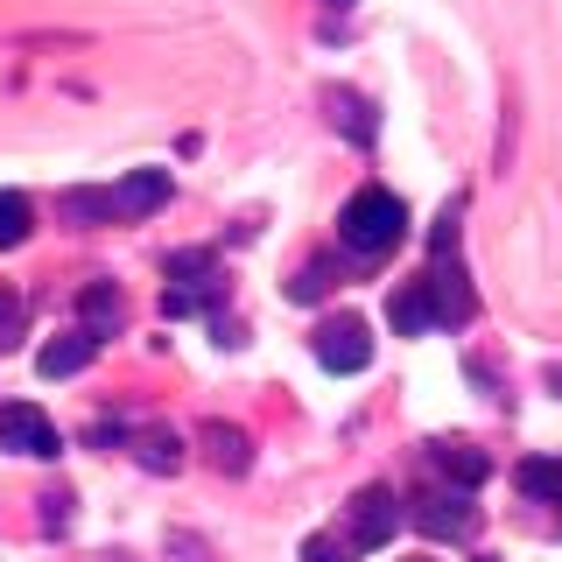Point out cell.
<instances>
[{
	"label": "cell",
	"mask_w": 562,
	"mask_h": 562,
	"mask_svg": "<svg viewBox=\"0 0 562 562\" xmlns=\"http://www.w3.org/2000/svg\"><path fill=\"white\" fill-rule=\"evenodd\" d=\"M14 324H22V295L14 281H0V345H14Z\"/></svg>",
	"instance_id": "obj_21"
},
{
	"label": "cell",
	"mask_w": 562,
	"mask_h": 562,
	"mask_svg": "<svg viewBox=\"0 0 562 562\" xmlns=\"http://www.w3.org/2000/svg\"><path fill=\"white\" fill-rule=\"evenodd\" d=\"M134 457H140V471H183V436L176 429H140Z\"/></svg>",
	"instance_id": "obj_14"
},
{
	"label": "cell",
	"mask_w": 562,
	"mask_h": 562,
	"mask_svg": "<svg viewBox=\"0 0 562 562\" xmlns=\"http://www.w3.org/2000/svg\"><path fill=\"white\" fill-rule=\"evenodd\" d=\"M324 289H330V260H310V268L289 281V303H324Z\"/></svg>",
	"instance_id": "obj_19"
},
{
	"label": "cell",
	"mask_w": 562,
	"mask_h": 562,
	"mask_svg": "<svg viewBox=\"0 0 562 562\" xmlns=\"http://www.w3.org/2000/svg\"><path fill=\"white\" fill-rule=\"evenodd\" d=\"M92 351H99V338L78 324V330H64V338H49L43 351H35V373H43V380H70V373L92 366Z\"/></svg>",
	"instance_id": "obj_9"
},
{
	"label": "cell",
	"mask_w": 562,
	"mask_h": 562,
	"mask_svg": "<svg viewBox=\"0 0 562 562\" xmlns=\"http://www.w3.org/2000/svg\"><path fill=\"white\" fill-rule=\"evenodd\" d=\"M64 520H70V492H43V527L64 535Z\"/></svg>",
	"instance_id": "obj_22"
},
{
	"label": "cell",
	"mask_w": 562,
	"mask_h": 562,
	"mask_svg": "<svg viewBox=\"0 0 562 562\" xmlns=\"http://www.w3.org/2000/svg\"><path fill=\"white\" fill-rule=\"evenodd\" d=\"M549 386H555V394H562V366H549Z\"/></svg>",
	"instance_id": "obj_23"
},
{
	"label": "cell",
	"mask_w": 562,
	"mask_h": 562,
	"mask_svg": "<svg viewBox=\"0 0 562 562\" xmlns=\"http://www.w3.org/2000/svg\"><path fill=\"white\" fill-rule=\"evenodd\" d=\"M0 443L22 450V457H57L64 436H57V422H49L43 408H29V401H8V408H0Z\"/></svg>",
	"instance_id": "obj_6"
},
{
	"label": "cell",
	"mask_w": 562,
	"mask_h": 562,
	"mask_svg": "<svg viewBox=\"0 0 562 562\" xmlns=\"http://www.w3.org/2000/svg\"><path fill=\"white\" fill-rule=\"evenodd\" d=\"M169 169H127L113 183V218H155V211L169 204Z\"/></svg>",
	"instance_id": "obj_7"
},
{
	"label": "cell",
	"mask_w": 562,
	"mask_h": 562,
	"mask_svg": "<svg viewBox=\"0 0 562 562\" xmlns=\"http://www.w3.org/2000/svg\"><path fill=\"white\" fill-rule=\"evenodd\" d=\"M386 324L401 330V338H422V330H436V303L422 281H401L394 295H386Z\"/></svg>",
	"instance_id": "obj_10"
},
{
	"label": "cell",
	"mask_w": 562,
	"mask_h": 562,
	"mask_svg": "<svg viewBox=\"0 0 562 562\" xmlns=\"http://www.w3.org/2000/svg\"><path fill=\"white\" fill-rule=\"evenodd\" d=\"M78 316H85V330H92V338H113V330L127 324V303H120L113 281H92V289L78 295Z\"/></svg>",
	"instance_id": "obj_12"
},
{
	"label": "cell",
	"mask_w": 562,
	"mask_h": 562,
	"mask_svg": "<svg viewBox=\"0 0 562 562\" xmlns=\"http://www.w3.org/2000/svg\"><path fill=\"white\" fill-rule=\"evenodd\" d=\"M211 295H218V260H211L204 246L176 254L169 260V289H162V316H198Z\"/></svg>",
	"instance_id": "obj_2"
},
{
	"label": "cell",
	"mask_w": 562,
	"mask_h": 562,
	"mask_svg": "<svg viewBox=\"0 0 562 562\" xmlns=\"http://www.w3.org/2000/svg\"><path fill=\"white\" fill-rule=\"evenodd\" d=\"M303 562H351V541H338V535H310V541H303Z\"/></svg>",
	"instance_id": "obj_20"
},
{
	"label": "cell",
	"mask_w": 562,
	"mask_h": 562,
	"mask_svg": "<svg viewBox=\"0 0 562 562\" xmlns=\"http://www.w3.org/2000/svg\"><path fill=\"white\" fill-rule=\"evenodd\" d=\"M70 225H113V190H64Z\"/></svg>",
	"instance_id": "obj_16"
},
{
	"label": "cell",
	"mask_w": 562,
	"mask_h": 562,
	"mask_svg": "<svg viewBox=\"0 0 562 562\" xmlns=\"http://www.w3.org/2000/svg\"><path fill=\"white\" fill-rule=\"evenodd\" d=\"M338 239H345L359 260H380V254H394V246L408 239V204H401L394 190L366 183L359 198H351V204L338 211Z\"/></svg>",
	"instance_id": "obj_1"
},
{
	"label": "cell",
	"mask_w": 562,
	"mask_h": 562,
	"mask_svg": "<svg viewBox=\"0 0 562 562\" xmlns=\"http://www.w3.org/2000/svg\"><path fill=\"white\" fill-rule=\"evenodd\" d=\"M429 457H436V471H443L450 485H464V492L492 479V457L479 443H429Z\"/></svg>",
	"instance_id": "obj_11"
},
{
	"label": "cell",
	"mask_w": 562,
	"mask_h": 562,
	"mask_svg": "<svg viewBox=\"0 0 562 562\" xmlns=\"http://www.w3.org/2000/svg\"><path fill=\"white\" fill-rule=\"evenodd\" d=\"M429 303H436V324H471V310H479V295H471V281L457 274V260L450 254H436V268H429Z\"/></svg>",
	"instance_id": "obj_8"
},
{
	"label": "cell",
	"mask_w": 562,
	"mask_h": 562,
	"mask_svg": "<svg viewBox=\"0 0 562 562\" xmlns=\"http://www.w3.org/2000/svg\"><path fill=\"white\" fill-rule=\"evenodd\" d=\"M316 366H324V373H366V366H373V330H366L359 316L316 324Z\"/></svg>",
	"instance_id": "obj_4"
},
{
	"label": "cell",
	"mask_w": 562,
	"mask_h": 562,
	"mask_svg": "<svg viewBox=\"0 0 562 562\" xmlns=\"http://www.w3.org/2000/svg\"><path fill=\"white\" fill-rule=\"evenodd\" d=\"M29 218H35V211H29L22 190H0V246H22L29 239Z\"/></svg>",
	"instance_id": "obj_17"
},
{
	"label": "cell",
	"mask_w": 562,
	"mask_h": 562,
	"mask_svg": "<svg viewBox=\"0 0 562 562\" xmlns=\"http://www.w3.org/2000/svg\"><path fill=\"white\" fill-rule=\"evenodd\" d=\"M330 113H338V127L351 140H373V113H366V99H351V92H330Z\"/></svg>",
	"instance_id": "obj_18"
},
{
	"label": "cell",
	"mask_w": 562,
	"mask_h": 562,
	"mask_svg": "<svg viewBox=\"0 0 562 562\" xmlns=\"http://www.w3.org/2000/svg\"><path fill=\"white\" fill-rule=\"evenodd\" d=\"M204 450L225 479H239V471L254 464V443H246V429H233V422H204Z\"/></svg>",
	"instance_id": "obj_13"
},
{
	"label": "cell",
	"mask_w": 562,
	"mask_h": 562,
	"mask_svg": "<svg viewBox=\"0 0 562 562\" xmlns=\"http://www.w3.org/2000/svg\"><path fill=\"white\" fill-rule=\"evenodd\" d=\"M345 520H351V549H386L401 527V499L386 485H366V492H351Z\"/></svg>",
	"instance_id": "obj_5"
},
{
	"label": "cell",
	"mask_w": 562,
	"mask_h": 562,
	"mask_svg": "<svg viewBox=\"0 0 562 562\" xmlns=\"http://www.w3.org/2000/svg\"><path fill=\"white\" fill-rule=\"evenodd\" d=\"M330 8H351V0H330Z\"/></svg>",
	"instance_id": "obj_24"
},
{
	"label": "cell",
	"mask_w": 562,
	"mask_h": 562,
	"mask_svg": "<svg viewBox=\"0 0 562 562\" xmlns=\"http://www.w3.org/2000/svg\"><path fill=\"white\" fill-rule=\"evenodd\" d=\"M408 520H415L429 541H464L471 527H479V506H471L464 485H450V492H422V499L408 506Z\"/></svg>",
	"instance_id": "obj_3"
},
{
	"label": "cell",
	"mask_w": 562,
	"mask_h": 562,
	"mask_svg": "<svg viewBox=\"0 0 562 562\" xmlns=\"http://www.w3.org/2000/svg\"><path fill=\"white\" fill-rule=\"evenodd\" d=\"M520 492L527 499H549V506H562V457H520Z\"/></svg>",
	"instance_id": "obj_15"
}]
</instances>
